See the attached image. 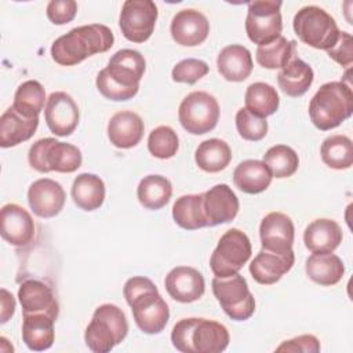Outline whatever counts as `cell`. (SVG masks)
Returning a JSON list of instances; mask_svg holds the SVG:
<instances>
[{
  "label": "cell",
  "instance_id": "obj_3",
  "mask_svg": "<svg viewBox=\"0 0 353 353\" xmlns=\"http://www.w3.org/2000/svg\"><path fill=\"white\" fill-rule=\"evenodd\" d=\"M113 43V32L106 25H83L59 36L51 46V57L62 66H73L94 54L106 52Z\"/></svg>",
  "mask_w": 353,
  "mask_h": 353
},
{
  "label": "cell",
  "instance_id": "obj_37",
  "mask_svg": "<svg viewBox=\"0 0 353 353\" xmlns=\"http://www.w3.org/2000/svg\"><path fill=\"white\" fill-rule=\"evenodd\" d=\"M46 91L37 80L23 81L15 91L12 108L28 119L39 117L44 108Z\"/></svg>",
  "mask_w": 353,
  "mask_h": 353
},
{
  "label": "cell",
  "instance_id": "obj_28",
  "mask_svg": "<svg viewBox=\"0 0 353 353\" xmlns=\"http://www.w3.org/2000/svg\"><path fill=\"white\" fill-rule=\"evenodd\" d=\"M314 79L313 69L309 63L292 57L290 62L277 73V83L281 91L288 97H302L312 85Z\"/></svg>",
  "mask_w": 353,
  "mask_h": 353
},
{
  "label": "cell",
  "instance_id": "obj_4",
  "mask_svg": "<svg viewBox=\"0 0 353 353\" xmlns=\"http://www.w3.org/2000/svg\"><path fill=\"white\" fill-rule=\"evenodd\" d=\"M229 341L228 328L207 319H182L171 331V342L182 353H219L228 347Z\"/></svg>",
  "mask_w": 353,
  "mask_h": 353
},
{
  "label": "cell",
  "instance_id": "obj_46",
  "mask_svg": "<svg viewBox=\"0 0 353 353\" xmlns=\"http://www.w3.org/2000/svg\"><path fill=\"white\" fill-rule=\"evenodd\" d=\"M15 312V299L6 288H1V324L7 323Z\"/></svg>",
  "mask_w": 353,
  "mask_h": 353
},
{
  "label": "cell",
  "instance_id": "obj_26",
  "mask_svg": "<svg viewBox=\"0 0 353 353\" xmlns=\"http://www.w3.org/2000/svg\"><path fill=\"white\" fill-rule=\"evenodd\" d=\"M216 68L225 80L244 81L252 72L251 52L240 44L226 46L216 58Z\"/></svg>",
  "mask_w": 353,
  "mask_h": 353
},
{
  "label": "cell",
  "instance_id": "obj_19",
  "mask_svg": "<svg viewBox=\"0 0 353 353\" xmlns=\"http://www.w3.org/2000/svg\"><path fill=\"white\" fill-rule=\"evenodd\" d=\"M170 30L176 44L196 47L208 37L210 22L203 12L193 8H186L174 15Z\"/></svg>",
  "mask_w": 353,
  "mask_h": 353
},
{
  "label": "cell",
  "instance_id": "obj_21",
  "mask_svg": "<svg viewBox=\"0 0 353 353\" xmlns=\"http://www.w3.org/2000/svg\"><path fill=\"white\" fill-rule=\"evenodd\" d=\"M18 299L22 306V314L47 313L54 319H58V301L51 287L40 280L28 279L22 281L18 290Z\"/></svg>",
  "mask_w": 353,
  "mask_h": 353
},
{
  "label": "cell",
  "instance_id": "obj_8",
  "mask_svg": "<svg viewBox=\"0 0 353 353\" xmlns=\"http://www.w3.org/2000/svg\"><path fill=\"white\" fill-rule=\"evenodd\" d=\"M292 26L301 41L325 51L336 43L341 32L335 19L319 6L302 7L295 14Z\"/></svg>",
  "mask_w": 353,
  "mask_h": 353
},
{
  "label": "cell",
  "instance_id": "obj_29",
  "mask_svg": "<svg viewBox=\"0 0 353 353\" xmlns=\"http://www.w3.org/2000/svg\"><path fill=\"white\" fill-rule=\"evenodd\" d=\"M272 172L268 165L255 159L241 161L233 171V182L236 188L248 194H256L269 188L272 183Z\"/></svg>",
  "mask_w": 353,
  "mask_h": 353
},
{
  "label": "cell",
  "instance_id": "obj_6",
  "mask_svg": "<svg viewBox=\"0 0 353 353\" xmlns=\"http://www.w3.org/2000/svg\"><path fill=\"white\" fill-rule=\"evenodd\" d=\"M128 334V323L124 312L112 303L98 306L84 332V341L90 350L108 353Z\"/></svg>",
  "mask_w": 353,
  "mask_h": 353
},
{
  "label": "cell",
  "instance_id": "obj_14",
  "mask_svg": "<svg viewBox=\"0 0 353 353\" xmlns=\"http://www.w3.org/2000/svg\"><path fill=\"white\" fill-rule=\"evenodd\" d=\"M44 119L47 127L57 137H68L74 132L80 113L74 99L63 91L52 92L44 108Z\"/></svg>",
  "mask_w": 353,
  "mask_h": 353
},
{
  "label": "cell",
  "instance_id": "obj_30",
  "mask_svg": "<svg viewBox=\"0 0 353 353\" xmlns=\"http://www.w3.org/2000/svg\"><path fill=\"white\" fill-rule=\"evenodd\" d=\"M305 270L307 277L324 287L335 285L345 274V265L342 259L332 254H312L305 262Z\"/></svg>",
  "mask_w": 353,
  "mask_h": 353
},
{
  "label": "cell",
  "instance_id": "obj_31",
  "mask_svg": "<svg viewBox=\"0 0 353 353\" xmlns=\"http://www.w3.org/2000/svg\"><path fill=\"white\" fill-rule=\"evenodd\" d=\"M105 193V183L95 174H79L72 183V199L84 211L98 210L103 204Z\"/></svg>",
  "mask_w": 353,
  "mask_h": 353
},
{
  "label": "cell",
  "instance_id": "obj_38",
  "mask_svg": "<svg viewBox=\"0 0 353 353\" xmlns=\"http://www.w3.org/2000/svg\"><path fill=\"white\" fill-rule=\"evenodd\" d=\"M296 55V41L287 40L280 36L274 41L258 46L255 58L256 62L266 69H281L284 68L292 57Z\"/></svg>",
  "mask_w": 353,
  "mask_h": 353
},
{
  "label": "cell",
  "instance_id": "obj_17",
  "mask_svg": "<svg viewBox=\"0 0 353 353\" xmlns=\"http://www.w3.org/2000/svg\"><path fill=\"white\" fill-rule=\"evenodd\" d=\"M0 233L11 245H28L34 237V222L32 215L15 203L3 205L0 211Z\"/></svg>",
  "mask_w": 353,
  "mask_h": 353
},
{
  "label": "cell",
  "instance_id": "obj_36",
  "mask_svg": "<svg viewBox=\"0 0 353 353\" xmlns=\"http://www.w3.org/2000/svg\"><path fill=\"white\" fill-rule=\"evenodd\" d=\"M321 160L334 170H347L353 164V143L346 135H331L325 138L320 149Z\"/></svg>",
  "mask_w": 353,
  "mask_h": 353
},
{
  "label": "cell",
  "instance_id": "obj_45",
  "mask_svg": "<svg viewBox=\"0 0 353 353\" xmlns=\"http://www.w3.org/2000/svg\"><path fill=\"white\" fill-rule=\"evenodd\" d=\"M276 352L317 353V352H320V342L314 335L305 334V335H299L292 339L284 341L280 346L276 347Z\"/></svg>",
  "mask_w": 353,
  "mask_h": 353
},
{
  "label": "cell",
  "instance_id": "obj_27",
  "mask_svg": "<svg viewBox=\"0 0 353 353\" xmlns=\"http://www.w3.org/2000/svg\"><path fill=\"white\" fill-rule=\"evenodd\" d=\"M39 127V117L28 119L10 106L0 117L1 148L17 146L33 137Z\"/></svg>",
  "mask_w": 353,
  "mask_h": 353
},
{
  "label": "cell",
  "instance_id": "obj_12",
  "mask_svg": "<svg viewBox=\"0 0 353 353\" xmlns=\"http://www.w3.org/2000/svg\"><path fill=\"white\" fill-rule=\"evenodd\" d=\"M281 1L255 0L248 3L245 32L248 39L258 46H265L281 36Z\"/></svg>",
  "mask_w": 353,
  "mask_h": 353
},
{
  "label": "cell",
  "instance_id": "obj_42",
  "mask_svg": "<svg viewBox=\"0 0 353 353\" xmlns=\"http://www.w3.org/2000/svg\"><path fill=\"white\" fill-rule=\"evenodd\" d=\"M210 68L207 62L196 58H188L178 62L171 72V77L176 83L194 84L208 73Z\"/></svg>",
  "mask_w": 353,
  "mask_h": 353
},
{
  "label": "cell",
  "instance_id": "obj_33",
  "mask_svg": "<svg viewBox=\"0 0 353 353\" xmlns=\"http://www.w3.org/2000/svg\"><path fill=\"white\" fill-rule=\"evenodd\" d=\"M137 196L141 203L148 210L163 208L172 196L171 182L159 174L146 175L141 179L137 188Z\"/></svg>",
  "mask_w": 353,
  "mask_h": 353
},
{
  "label": "cell",
  "instance_id": "obj_34",
  "mask_svg": "<svg viewBox=\"0 0 353 353\" xmlns=\"http://www.w3.org/2000/svg\"><path fill=\"white\" fill-rule=\"evenodd\" d=\"M194 160L199 168L205 172H219L225 170L232 160L229 145L218 138L203 141L194 153Z\"/></svg>",
  "mask_w": 353,
  "mask_h": 353
},
{
  "label": "cell",
  "instance_id": "obj_7",
  "mask_svg": "<svg viewBox=\"0 0 353 353\" xmlns=\"http://www.w3.org/2000/svg\"><path fill=\"white\" fill-rule=\"evenodd\" d=\"M28 160L30 167L39 172L69 174L81 165L83 156L80 149L72 143L59 142L55 138H43L30 146Z\"/></svg>",
  "mask_w": 353,
  "mask_h": 353
},
{
  "label": "cell",
  "instance_id": "obj_41",
  "mask_svg": "<svg viewBox=\"0 0 353 353\" xmlns=\"http://www.w3.org/2000/svg\"><path fill=\"white\" fill-rule=\"evenodd\" d=\"M236 128L243 139L256 142L266 137L268 121L263 117L252 114L245 108H241L236 113Z\"/></svg>",
  "mask_w": 353,
  "mask_h": 353
},
{
  "label": "cell",
  "instance_id": "obj_44",
  "mask_svg": "<svg viewBox=\"0 0 353 353\" xmlns=\"http://www.w3.org/2000/svg\"><path fill=\"white\" fill-rule=\"evenodd\" d=\"M352 36L347 32H339L336 43L327 50V54L331 59L338 62L339 65L349 68L353 62V47H352Z\"/></svg>",
  "mask_w": 353,
  "mask_h": 353
},
{
  "label": "cell",
  "instance_id": "obj_32",
  "mask_svg": "<svg viewBox=\"0 0 353 353\" xmlns=\"http://www.w3.org/2000/svg\"><path fill=\"white\" fill-rule=\"evenodd\" d=\"M204 193L185 194L176 199L172 205V218L178 226L186 230H196L207 228V219L204 214Z\"/></svg>",
  "mask_w": 353,
  "mask_h": 353
},
{
  "label": "cell",
  "instance_id": "obj_22",
  "mask_svg": "<svg viewBox=\"0 0 353 353\" xmlns=\"http://www.w3.org/2000/svg\"><path fill=\"white\" fill-rule=\"evenodd\" d=\"M294 262V251L287 254H276L262 248L251 261L250 273L256 283L270 285L277 283L287 272H290Z\"/></svg>",
  "mask_w": 353,
  "mask_h": 353
},
{
  "label": "cell",
  "instance_id": "obj_11",
  "mask_svg": "<svg viewBox=\"0 0 353 353\" xmlns=\"http://www.w3.org/2000/svg\"><path fill=\"white\" fill-rule=\"evenodd\" d=\"M219 112V103L214 95L205 91H193L181 102L178 117L189 134L203 135L216 127Z\"/></svg>",
  "mask_w": 353,
  "mask_h": 353
},
{
  "label": "cell",
  "instance_id": "obj_13",
  "mask_svg": "<svg viewBox=\"0 0 353 353\" xmlns=\"http://www.w3.org/2000/svg\"><path fill=\"white\" fill-rule=\"evenodd\" d=\"M157 15V6L152 0L124 1L119 18L123 36L132 43L146 41L154 30Z\"/></svg>",
  "mask_w": 353,
  "mask_h": 353
},
{
  "label": "cell",
  "instance_id": "obj_15",
  "mask_svg": "<svg viewBox=\"0 0 353 353\" xmlns=\"http://www.w3.org/2000/svg\"><path fill=\"white\" fill-rule=\"evenodd\" d=\"M259 237L263 250L287 254L292 251L295 237L294 222L283 212H269L259 225Z\"/></svg>",
  "mask_w": 353,
  "mask_h": 353
},
{
  "label": "cell",
  "instance_id": "obj_24",
  "mask_svg": "<svg viewBox=\"0 0 353 353\" xmlns=\"http://www.w3.org/2000/svg\"><path fill=\"white\" fill-rule=\"evenodd\" d=\"M341 226L328 218H319L310 222L303 232V243L313 254L335 251L342 243Z\"/></svg>",
  "mask_w": 353,
  "mask_h": 353
},
{
  "label": "cell",
  "instance_id": "obj_2",
  "mask_svg": "<svg viewBox=\"0 0 353 353\" xmlns=\"http://www.w3.org/2000/svg\"><path fill=\"white\" fill-rule=\"evenodd\" d=\"M123 294L132 309L135 324L142 332L153 335L165 328L170 309L150 279L143 276L128 279L123 287Z\"/></svg>",
  "mask_w": 353,
  "mask_h": 353
},
{
  "label": "cell",
  "instance_id": "obj_5",
  "mask_svg": "<svg viewBox=\"0 0 353 353\" xmlns=\"http://www.w3.org/2000/svg\"><path fill=\"white\" fill-rule=\"evenodd\" d=\"M353 113V92L343 81H328L313 95L309 116L314 127L321 131L332 130Z\"/></svg>",
  "mask_w": 353,
  "mask_h": 353
},
{
  "label": "cell",
  "instance_id": "obj_23",
  "mask_svg": "<svg viewBox=\"0 0 353 353\" xmlns=\"http://www.w3.org/2000/svg\"><path fill=\"white\" fill-rule=\"evenodd\" d=\"M143 121L139 114L131 110L114 113L108 123V138L119 149L137 146L143 137Z\"/></svg>",
  "mask_w": 353,
  "mask_h": 353
},
{
  "label": "cell",
  "instance_id": "obj_20",
  "mask_svg": "<svg viewBox=\"0 0 353 353\" xmlns=\"http://www.w3.org/2000/svg\"><path fill=\"white\" fill-rule=\"evenodd\" d=\"M204 214L208 226L233 221L239 212V199L226 183H218L204 193Z\"/></svg>",
  "mask_w": 353,
  "mask_h": 353
},
{
  "label": "cell",
  "instance_id": "obj_43",
  "mask_svg": "<svg viewBox=\"0 0 353 353\" xmlns=\"http://www.w3.org/2000/svg\"><path fill=\"white\" fill-rule=\"evenodd\" d=\"M77 12L74 0H51L47 6V17L54 25L69 23Z\"/></svg>",
  "mask_w": 353,
  "mask_h": 353
},
{
  "label": "cell",
  "instance_id": "obj_25",
  "mask_svg": "<svg viewBox=\"0 0 353 353\" xmlns=\"http://www.w3.org/2000/svg\"><path fill=\"white\" fill-rule=\"evenodd\" d=\"M22 341L34 352H43L52 346L55 331V320L47 313L22 314Z\"/></svg>",
  "mask_w": 353,
  "mask_h": 353
},
{
  "label": "cell",
  "instance_id": "obj_9",
  "mask_svg": "<svg viewBox=\"0 0 353 353\" xmlns=\"http://www.w3.org/2000/svg\"><path fill=\"white\" fill-rule=\"evenodd\" d=\"M252 252L248 236L240 229L225 232L210 258V268L215 277H229L248 262Z\"/></svg>",
  "mask_w": 353,
  "mask_h": 353
},
{
  "label": "cell",
  "instance_id": "obj_1",
  "mask_svg": "<svg viewBox=\"0 0 353 353\" xmlns=\"http://www.w3.org/2000/svg\"><path fill=\"white\" fill-rule=\"evenodd\" d=\"M145 69V58L139 51L119 50L110 57L108 66L98 73L97 88L110 101H128L137 95Z\"/></svg>",
  "mask_w": 353,
  "mask_h": 353
},
{
  "label": "cell",
  "instance_id": "obj_39",
  "mask_svg": "<svg viewBox=\"0 0 353 353\" xmlns=\"http://www.w3.org/2000/svg\"><path fill=\"white\" fill-rule=\"evenodd\" d=\"M263 163L274 178H288L294 175L299 165L296 152L287 145H274L263 154Z\"/></svg>",
  "mask_w": 353,
  "mask_h": 353
},
{
  "label": "cell",
  "instance_id": "obj_10",
  "mask_svg": "<svg viewBox=\"0 0 353 353\" xmlns=\"http://www.w3.org/2000/svg\"><path fill=\"white\" fill-rule=\"evenodd\" d=\"M212 292L223 312L236 321L248 320L255 312V299L247 280L236 273L229 277H214Z\"/></svg>",
  "mask_w": 353,
  "mask_h": 353
},
{
  "label": "cell",
  "instance_id": "obj_18",
  "mask_svg": "<svg viewBox=\"0 0 353 353\" xmlns=\"http://www.w3.org/2000/svg\"><path fill=\"white\" fill-rule=\"evenodd\" d=\"M168 295L181 303H190L200 299L205 291L203 274L190 266H176L168 272L164 280Z\"/></svg>",
  "mask_w": 353,
  "mask_h": 353
},
{
  "label": "cell",
  "instance_id": "obj_35",
  "mask_svg": "<svg viewBox=\"0 0 353 353\" xmlns=\"http://www.w3.org/2000/svg\"><path fill=\"white\" fill-rule=\"evenodd\" d=\"M245 109L258 117L266 119L277 112L280 98L276 88L268 83L256 81L247 87L244 95Z\"/></svg>",
  "mask_w": 353,
  "mask_h": 353
},
{
  "label": "cell",
  "instance_id": "obj_40",
  "mask_svg": "<svg viewBox=\"0 0 353 353\" xmlns=\"http://www.w3.org/2000/svg\"><path fill=\"white\" fill-rule=\"evenodd\" d=\"M179 139L176 132L168 125H159L149 134L148 149L157 159H171L176 154Z\"/></svg>",
  "mask_w": 353,
  "mask_h": 353
},
{
  "label": "cell",
  "instance_id": "obj_16",
  "mask_svg": "<svg viewBox=\"0 0 353 353\" xmlns=\"http://www.w3.org/2000/svg\"><path fill=\"white\" fill-rule=\"evenodd\" d=\"M66 200L62 185L50 178L34 181L28 189V203L33 214L40 218H52L58 215Z\"/></svg>",
  "mask_w": 353,
  "mask_h": 353
}]
</instances>
